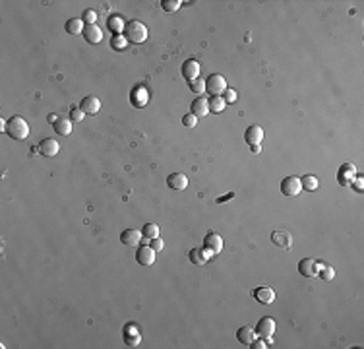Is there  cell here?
<instances>
[{"label": "cell", "mask_w": 364, "mask_h": 349, "mask_svg": "<svg viewBox=\"0 0 364 349\" xmlns=\"http://www.w3.org/2000/svg\"><path fill=\"white\" fill-rule=\"evenodd\" d=\"M6 134L12 138V140H28L30 136V124L26 118L14 115L12 118H8V124H6Z\"/></svg>", "instance_id": "6da1fadb"}, {"label": "cell", "mask_w": 364, "mask_h": 349, "mask_svg": "<svg viewBox=\"0 0 364 349\" xmlns=\"http://www.w3.org/2000/svg\"><path fill=\"white\" fill-rule=\"evenodd\" d=\"M124 37H126V41L128 43H144L147 39V28L142 24V22H138V20H132L126 24V28H124Z\"/></svg>", "instance_id": "7a4b0ae2"}, {"label": "cell", "mask_w": 364, "mask_h": 349, "mask_svg": "<svg viewBox=\"0 0 364 349\" xmlns=\"http://www.w3.org/2000/svg\"><path fill=\"white\" fill-rule=\"evenodd\" d=\"M227 89V80L221 74H211L205 80V91L209 93V97H219L223 95V91Z\"/></svg>", "instance_id": "3957f363"}, {"label": "cell", "mask_w": 364, "mask_h": 349, "mask_svg": "<svg viewBox=\"0 0 364 349\" xmlns=\"http://www.w3.org/2000/svg\"><path fill=\"white\" fill-rule=\"evenodd\" d=\"M281 194L283 196H289V198H294V196H298L300 192H302V185H300V179L298 177H294V174H289V177H285L283 181H281Z\"/></svg>", "instance_id": "277c9868"}, {"label": "cell", "mask_w": 364, "mask_h": 349, "mask_svg": "<svg viewBox=\"0 0 364 349\" xmlns=\"http://www.w3.org/2000/svg\"><path fill=\"white\" fill-rule=\"evenodd\" d=\"M122 339H124V343L128 347H138L142 343V334H140L138 324H134V322L124 324V328H122Z\"/></svg>", "instance_id": "5b68a950"}, {"label": "cell", "mask_w": 364, "mask_h": 349, "mask_svg": "<svg viewBox=\"0 0 364 349\" xmlns=\"http://www.w3.org/2000/svg\"><path fill=\"white\" fill-rule=\"evenodd\" d=\"M356 174H358L356 173V167H354L352 163H345V165H341L339 171H337V181H339L341 187H352Z\"/></svg>", "instance_id": "8992f818"}, {"label": "cell", "mask_w": 364, "mask_h": 349, "mask_svg": "<svg viewBox=\"0 0 364 349\" xmlns=\"http://www.w3.org/2000/svg\"><path fill=\"white\" fill-rule=\"evenodd\" d=\"M256 334L258 337H263V339H271L275 335V320L269 318V316H263V318L258 320L256 324Z\"/></svg>", "instance_id": "52a82bcc"}, {"label": "cell", "mask_w": 364, "mask_h": 349, "mask_svg": "<svg viewBox=\"0 0 364 349\" xmlns=\"http://www.w3.org/2000/svg\"><path fill=\"white\" fill-rule=\"evenodd\" d=\"M204 250H207L211 256L219 254L223 250V239L219 233H207V237H204Z\"/></svg>", "instance_id": "ba28073f"}, {"label": "cell", "mask_w": 364, "mask_h": 349, "mask_svg": "<svg viewBox=\"0 0 364 349\" xmlns=\"http://www.w3.org/2000/svg\"><path fill=\"white\" fill-rule=\"evenodd\" d=\"M147 101H149V91H147L144 86H136L132 87L130 91V103L132 107H136V109H142V107H146Z\"/></svg>", "instance_id": "9c48e42d"}, {"label": "cell", "mask_w": 364, "mask_h": 349, "mask_svg": "<svg viewBox=\"0 0 364 349\" xmlns=\"http://www.w3.org/2000/svg\"><path fill=\"white\" fill-rule=\"evenodd\" d=\"M155 250L149 247V245H142V247L136 250V262L144 268H149L153 262H155Z\"/></svg>", "instance_id": "30bf717a"}, {"label": "cell", "mask_w": 364, "mask_h": 349, "mask_svg": "<svg viewBox=\"0 0 364 349\" xmlns=\"http://www.w3.org/2000/svg\"><path fill=\"white\" fill-rule=\"evenodd\" d=\"M271 243L281 250H289L292 247V235L289 231H283V229H277L271 233Z\"/></svg>", "instance_id": "8fae6325"}, {"label": "cell", "mask_w": 364, "mask_h": 349, "mask_svg": "<svg viewBox=\"0 0 364 349\" xmlns=\"http://www.w3.org/2000/svg\"><path fill=\"white\" fill-rule=\"evenodd\" d=\"M39 153L43 155V157H55V155H59L60 151V144L55 140V138H45L39 142Z\"/></svg>", "instance_id": "7c38bea8"}, {"label": "cell", "mask_w": 364, "mask_h": 349, "mask_svg": "<svg viewBox=\"0 0 364 349\" xmlns=\"http://www.w3.org/2000/svg\"><path fill=\"white\" fill-rule=\"evenodd\" d=\"M262 140H263V128L260 124L248 126L246 132H244V142H246L250 147H252V145H262Z\"/></svg>", "instance_id": "4fadbf2b"}, {"label": "cell", "mask_w": 364, "mask_h": 349, "mask_svg": "<svg viewBox=\"0 0 364 349\" xmlns=\"http://www.w3.org/2000/svg\"><path fill=\"white\" fill-rule=\"evenodd\" d=\"M298 272H300V276H304V277L318 276V272H320V262H316L314 258H302V260L298 262Z\"/></svg>", "instance_id": "5bb4252c"}, {"label": "cell", "mask_w": 364, "mask_h": 349, "mask_svg": "<svg viewBox=\"0 0 364 349\" xmlns=\"http://www.w3.org/2000/svg\"><path fill=\"white\" fill-rule=\"evenodd\" d=\"M180 72H182V76H184L188 82L198 80V78H200V62H198V60H194V58L184 60V62H182V68H180Z\"/></svg>", "instance_id": "9a60e30c"}, {"label": "cell", "mask_w": 364, "mask_h": 349, "mask_svg": "<svg viewBox=\"0 0 364 349\" xmlns=\"http://www.w3.org/2000/svg\"><path fill=\"white\" fill-rule=\"evenodd\" d=\"M167 187L171 190H176V192L186 190L188 189V177L184 173H171L167 177Z\"/></svg>", "instance_id": "2e32d148"}, {"label": "cell", "mask_w": 364, "mask_h": 349, "mask_svg": "<svg viewBox=\"0 0 364 349\" xmlns=\"http://www.w3.org/2000/svg\"><path fill=\"white\" fill-rule=\"evenodd\" d=\"M252 295H254V299H256L258 303H262V305H271V303H275V291L271 289V287H267V285L256 287Z\"/></svg>", "instance_id": "e0dca14e"}, {"label": "cell", "mask_w": 364, "mask_h": 349, "mask_svg": "<svg viewBox=\"0 0 364 349\" xmlns=\"http://www.w3.org/2000/svg\"><path fill=\"white\" fill-rule=\"evenodd\" d=\"M80 109H82L86 115H97L99 109H101V101H99V97H95V95H88V97L82 99Z\"/></svg>", "instance_id": "ac0fdd59"}, {"label": "cell", "mask_w": 364, "mask_h": 349, "mask_svg": "<svg viewBox=\"0 0 364 349\" xmlns=\"http://www.w3.org/2000/svg\"><path fill=\"white\" fill-rule=\"evenodd\" d=\"M82 35H84V39L91 45H97V43H101L103 41V31L97 24H93V26H86Z\"/></svg>", "instance_id": "d6986e66"}, {"label": "cell", "mask_w": 364, "mask_h": 349, "mask_svg": "<svg viewBox=\"0 0 364 349\" xmlns=\"http://www.w3.org/2000/svg\"><path fill=\"white\" fill-rule=\"evenodd\" d=\"M142 231H136V229H124L120 233V243L124 247H136L140 241H142Z\"/></svg>", "instance_id": "ffe728a7"}, {"label": "cell", "mask_w": 364, "mask_h": 349, "mask_svg": "<svg viewBox=\"0 0 364 349\" xmlns=\"http://www.w3.org/2000/svg\"><path fill=\"white\" fill-rule=\"evenodd\" d=\"M190 113L196 115L198 118L209 115V103H207V99L205 97H196L192 101V105H190Z\"/></svg>", "instance_id": "44dd1931"}, {"label": "cell", "mask_w": 364, "mask_h": 349, "mask_svg": "<svg viewBox=\"0 0 364 349\" xmlns=\"http://www.w3.org/2000/svg\"><path fill=\"white\" fill-rule=\"evenodd\" d=\"M188 258L194 266H205L207 260L211 258V254L207 250H204V248H192L188 252Z\"/></svg>", "instance_id": "7402d4cb"}, {"label": "cell", "mask_w": 364, "mask_h": 349, "mask_svg": "<svg viewBox=\"0 0 364 349\" xmlns=\"http://www.w3.org/2000/svg\"><path fill=\"white\" fill-rule=\"evenodd\" d=\"M107 28H109V31H111L113 35H124V28H126V24H124L122 16L113 14L109 20H107Z\"/></svg>", "instance_id": "603a6c76"}, {"label": "cell", "mask_w": 364, "mask_h": 349, "mask_svg": "<svg viewBox=\"0 0 364 349\" xmlns=\"http://www.w3.org/2000/svg\"><path fill=\"white\" fill-rule=\"evenodd\" d=\"M53 130L60 134V136H70L74 130V124L70 118H64V116H59V120L53 124Z\"/></svg>", "instance_id": "cb8c5ba5"}, {"label": "cell", "mask_w": 364, "mask_h": 349, "mask_svg": "<svg viewBox=\"0 0 364 349\" xmlns=\"http://www.w3.org/2000/svg\"><path fill=\"white\" fill-rule=\"evenodd\" d=\"M84 28H86V24L82 22V18H70V20H66V24H64V29H66L68 35H82V33H84Z\"/></svg>", "instance_id": "d4e9b609"}, {"label": "cell", "mask_w": 364, "mask_h": 349, "mask_svg": "<svg viewBox=\"0 0 364 349\" xmlns=\"http://www.w3.org/2000/svg\"><path fill=\"white\" fill-rule=\"evenodd\" d=\"M256 337H258L256 330L250 328V326H242V328H238V332H236V339H238L240 343H244V345H250Z\"/></svg>", "instance_id": "484cf974"}, {"label": "cell", "mask_w": 364, "mask_h": 349, "mask_svg": "<svg viewBox=\"0 0 364 349\" xmlns=\"http://www.w3.org/2000/svg\"><path fill=\"white\" fill-rule=\"evenodd\" d=\"M142 237L144 239H157L159 237V225L157 223H153V221H149V223H146L144 227H142Z\"/></svg>", "instance_id": "4316f807"}, {"label": "cell", "mask_w": 364, "mask_h": 349, "mask_svg": "<svg viewBox=\"0 0 364 349\" xmlns=\"http://www.w3.org/2000/svg\"><path fill=\"white\" fill-rule=\"evenodd\" d=\"M207 103H209V113H223V109L227 107V103L221 95L219 97H209Z\"/></svg>", "instance_id": "83f0119b"}, {"label": "cell", "mask_w": 364, "mask_h": 349, "mask_svg": "<svg viewBox=\"0 0 364 349\" xmlns=\"http://www.w3.org/2000/svg\"><path fill=\"white\" fill-rule=\"evenodd\" d=\"M300 185H302V190H308V192H314L318 189V179L314 174H304L300 179Z\"/></svg>", "instance_id": "f1b7e54d"}, {"label": "cell", "mask_w": 364, "mask_h": 349, "mask_svg": "<svg viewBox=\"0 0 364 349\" xmlns=\"http://www.w3.org/2000/svg\"><path fill=\"white\" fill-rule=\"evenodd\" d=\"M318 276H320L323 281H331V279L335 277V270L329 266V264L320 262V272H318Z\"/></svg>", "instance_id": "f546056e"}, {"label": "cell", "mask_w": 364, "mask_h": 349, "mask_svg": "<svg viewBox=\"0 0 364 349\" xmlns=\"http://www.w3.org/2000/svg\"><path fill=\"white\" fill-rule=\"evenodd\" d=\"M111 49H113V51H118V53H120V51H124V49H126V45H128V41H126V37H124V35H113V37H111Z\"/></svg>", "instance_id": "4dcf8cb0"}, {"label": "cell", "mask_w": 364, "mask_h": 349, "mask_svg": "<svg viewBox=\"0 0 364 349\" xmlns=\"http://www.w3.org/2000/svg\"><path fill=\"white\" fill-rule=\"evenodd\" d=\"M188 87L192 93H196V95L200 97V95L205 91V80H200V78H198V80H192V82H188Z\"/></svg>", "instance_id": "1f68e13d"}, {"label": "cell", "mask_w": 364, "mask_h": 349, "mask_svg": "<svg viewBox=\"0 0 364 349\" xmlns=\"http://www.w3.org/2000/svg\"><path fill=\"white\" fill-rule=\"evenodd\" d=\"M82 22H84L86 26H93V24L97 22V12H95V10H91V8L84 10V14H82Z\"/></svg>", "instance_id": "d6a6232c"}, {"label": "cell", "mask_w": 364, "mask_h": 349, "mask_svg": "<svg viewBox=\"0 0 364 349\" xmlns=\"http://www.w3.org/2000/svg\"><path fill=\"white\" fill-rule=\"evenodd\" d=\"M180 0H163L161 2V8L165 10V12H176L178 8H180Z\"/></svg>", "instance_id": "836d02e7"}, {"label": "cell", "mask_w": 364, "mask_h": 349, "mask_svg": "<svg viewBox=\"0 0 364 349\" xmlns=\"http://www.w3.org/2000/svg\"><path fill=\"white\" fill-rule=\"evenodd\" d=\"M196 124H198V116L188 113V115L182 116V126H186V128H196Z\"/></svg>", "instance_id": "e575fe53"}, {"label": "cell", "mask_w": 364, "mask_h": 349, "mask_svg": "<svg viewBox=\"0 0 364 349\" xmlns=\"http://www.w3.org/2000/svg\"><path fill=\"white\" fill-rule=\"evenodd\" d=\"M84 116H86V113H84L80 107H72V111H70V120H74V122H82Z\"/></svg>", "instance_id": "d590c367"}, {"label": "cell", "mask_w": 364, "mask_h": 349, "mask_svg": "<svg viewBox=\"0 0 364 349\" xmlns=\"http://www.w3.org/2000/svg\"><path fill=\"white\" fill-rule=\"evenodd\" d=\"M236 97H238V93L234 91L233 87H227V89L223 91V99H225V103H234L236 101Z\"/></svg>", "instance_id": "8d00e7d4"}, {"label": "cell", "mask_w": 364, "mask_h": 349, "mask_svg": "<svg viewBox=\"0 0 364 349\" xmlns=\"http://www.w3.org/2000/svg\"><path fill=\"white\" fill-rule=\"evenodd\" d=\"M250 347L252 349H267L269 345L265 343V339H263V337H256V339L250 343Z\"/></svg>", "instance_id": "74e56055"}, {"label": "cell", "mask_w": 364, "mask_h": 349, "mask_svg": "<svg viewBox=\"0 0 364 349\" xmlns=\"http://www.w3.org/2000/svg\"><path fill=\"white\" fill-rule=\"evenodd\" d=\"M149 247L153 248V250H155V252H161V250H163V248H165V243H163V241H161L159 237H157V239H151V243H149Z\"/></svg>", "instance_id": "f35d334b"}, {"label": "cell", "mask_w": 364, "mask_h": 349, "mask_svg": "<svg viewBox=\"0 0 364 349\" xmlns=\"http://www.w3.org/2000/svg\"><path fill=\"white\" fill-rule=\"evenodd\" d=\"M362 185H364V177L362 174H356L354 183H352V189H356L358 192H362Z\"/></svg>", "instance_id": "ab89813d"}, {"label": "cell", "mask_w": 364, "mask_h": 349, "mask_svg": "<svg viewBox=\"0 0 364 349\" xmlns=\"http://www.w3.org/2000/svg\"><path fill=\"white\" fill-rule=\"evenodd\" d=\"M231 198H234V192H229V194H225V196H221V198H217V204L227 202V200H231Z\"/></svg>", "instance_id": "60d3db41"}, {"label": "cell", "mask_w": 364, "mask_h": 349, "mask_svg": "<svg viewBox=\"0 0 364 349\" xmlns=\"http://www.w3.org/2000/svg\"><path fill=\"white\" fill-rule=\"evenodd\" d=\"M250 149H252V153H260L262 151V145H252Z\"/></svg>", "instance_id": "b9f144b4"}]
</instances>
